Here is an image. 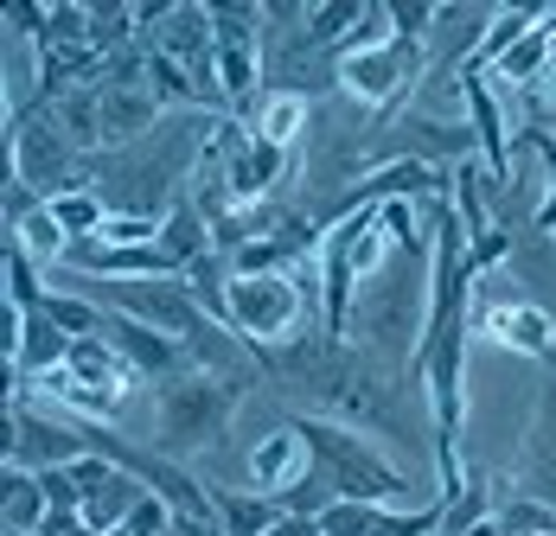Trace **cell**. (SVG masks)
Returning a JSON list of instances; mask_svg holds the SVG:
<instances>
[{"label": "cell", "instance_id": "18", "mask_svg": "<svg viewBox=\"0 0 556 536\" xmlns=\"http://www.w3.org/2000/svg\"><path fill=\"white\" fill-rule=\"evenodd\" d=\"M148 77H154V97H161V103H199L192 71H186V64H173L167 52H154V46H148Z\"/></svg>", "mask_w": 556, "mask_h": 536}, {"label": "cell", "instance_id": "3", "mask_svg": "<svg viewBox=\"0 0 556 536\" xmlns=\"http://www.w3.org/2000/svg\"><path fill=\"white\" fill-rule=\"evenodd\" d=\"M224 409H230V390L224 383H179L167 390V441L173 447H199V441H212L224 422Z\"/></svg>", "mask_w": 556, "mask_h": 536}, {"label": "cell", "instance_id": "6", "mask_svg": "<svg viewBox=\"0 0 556 536\" xmlns=\"http://www.w3.org/2000/svg\"><path fill=\"white\" fill-rule=\"evenodd\" d=\"M301 473H307V441H301V429H276L250 447V480L263 485V492H288V485H301Z\"/></svg>", "mask_w": 556, "mask_h": 536}, {"label": "cell", "instance_id": "20", "mask_svg": "<svg viewBox=\"0 0 556 536\" xmlns=\"http://www.w3.org/2000/svg\"><path fill=\"white\" fill-rule=\"evenodd\" d=\"M39 485H46V505L52 511H84V492L71 480V467H39Z\"/></svg>", "mask_w": 556, "mask_h": 536}, {"label": "cell", "instance_id": "25", "mask_svg": "<svg viewBox=\"0 0 556 536\" xmlns=\"http://www.w3.org/2000/svg\"><path fill=\"white\" fill-rule=\"evenodd\" d=\"M460 536H511V531H500V524H486V518H480L473 531H460Z\"/></svg>", "mask_w": 556, "mask_h": 536}, {"label": "cell", "instance_id": "24", "mask_svg": "<svg viewBox=\"0 0 556 536\" xmlns=\"http://www.w3.org/2000/svg\"><path fill=\"white\" fill-rule=\"evenodd\" d=\"M263 536H320V518H276Z\"/></svg>", "mask_w": 556, "mask_h": 536}, {"label": "cell", "instance_id": "12", "mask_svg": "<svg viewBox=\"0 0 556 536\" xmlns=\"http://www.w3.org/2000/svg\"><path fill=\"white\" fill-rule=\"evenodd\" d=\"M161 250H167L179 268H192L199 256H212V243H205V212H192V205H173L167 224H161Z\"/></svg>", "mask_w": 556, "mask_h": 536}, {"label": "cell", "instance_id": "9", "mask_svg": "<svg viewBox=\"0 0 556 536\" xmlns=\"http://www.w3.org/2000/svg\"><path fill=\"white\" fill-rule=\"evenodd\" d=\"M141 498H148V492H141V480L122 467L110 485H97V492L84 498V524H90L97 536H110V531H122V524L135 518V505H141Z\"/></svg>", "mask_w": 556, "mask_h": 536}, {"label": "cell", "instance_id": "22", "mask_svg": "<svg viewBox=\"0 0 556 536\" xmlns=\"http://www.w3.org/2000/svg\"><path fill=\"white\" fill-rule=\"evenodd\" d=\"M115 473H122V467H110V460H103V454H97V460H84V454H77V460H71V480H77V492H84V498H90V492H97V485H110Z\"/></svg>", "mask_w": 556, "mask_h": 536}, {"label": "cell", "instance_id": "19", "mask_svg": "<svg viewBox=\"0 0 556 536\" xmlns=\"http://www.w3.org/2000/svg\"><path fill=\"white\" fill-rule=\"evenodd\" d=\"M39 314H46V320L52 326H64V332H71V339H90V332H97V307H90V301H64V294H46V307H39Z\"/></svg>", "mask_w": 556, "mask_h": 536}, {"label": "cell", "instance_id": "16", "mask_svg": "<svg viewBox=\"0 0 556 536\" xmlns=\"http://www.w3.org/2000/svg\"><path fill=\"white\" fill-rule=\"evenodd\" d=\"M46 205H52V217L77 237V243H84V237H97V230H103V217H110L97 192H58V199H46Z\"/></svg>", "mask_w": 556, "mask_h": 536}, {"label": "cell", "instance_id": "17", "mask_svg": "<svg viewBox=\"0 0 556 536\" xmlns=\"http://www.w3.org/2000/svg\"><path fill=\"white\" fill-rule=\"evenodd\" d=\"M378 518H384V505H371V498H333L320 511V536H371Z\"/></svg>", "mask_w": 556, "mask_h": 536}, {"label": "cell", "instance_id": "5", "mask_svg": "<svg viewBox=\"0 0 556 536\" xmlns=\"http://www.w3.org/2000/svg\"><path fill=\"white\" fill-rule=\"evenodd\" d=\"M473 320H480V332H486V339H500V345H518V352H531V358H551V314H544V307L480 294Z\"/></svg>", "mask_w": 556, "mask_h": 536}, {"label": "cell", "instance_id": "2", "mask_svg": "<svg viewBox=\"0 0 556 536\" xmlns=\"http://www.w3.org/2000/svg\"><path fill=\"white\" fill-rule=\"evenodd\" d=\"M339 84L358 103H396V97H409V84H422V46L390 39L365 58H339Z\"/></svg>", "mask_w": 556, "mask_h": 536}, {"label": "cell", "instance_id": "13", "mask_svg": "<svg viewBox=\"0 0 556 536\" xmlns=\"http://www.w3.org/2000/svg\"><path fill=\"white\" fill-rule=\"evenodd\" d=\"M301 122H307V103L294 90H276V97H263V109H256V141H269V148L288 154V141L301 135Z\"/></svg>", "mask_w": 556, "mask_h": 536}, {"label": "cell", "instance_id": "15", "mask_svg": "<svg viewBox=\"0 0 556 536\" xmlns=\"http://www.w3.org/2000/svg\"><path fill=\"white\" fill-rule=\"evenodd\" d=\"M218 518H224V536H263L276 524V505L250 498V492H218Z\"/></svg>", "mask_w": 556, "mask_h": 536}, {"label": "cell", "instance_id": "7", "mask_svg": "<svg viewBox=\"0 0 556 536\" xmlns=\"http://www.w3.org/2000/svg\"><path fill=\"white\" fill-rule=\"evenodd\" d=\"M276 173H281V148L243 141V148L230 154V166H224V199H230V205H250V199H263V192L276 186Z\"/></svg>", "mask_w": 556, "mask_h": 536}, {"label": "cell", "instance_id": "14", "mask_svg": "<svg viewBox=\"0 0 556 536\" xmlns=\"http://www.w3.org/2000/svg\"><path fill=\"white\" fill-rule=\"evenodd\" d=\"M13 250H26L33 263H58V256H71V230L52 217V205H39V212L13 230Z\"/></svg>", "mask_w": 556, "mask_h": 536}, {"label": "cell", "instance_id": "21", "mask_svg": "<svg viewBox=\"0 0 556 536\" xmlns=\"http://www.w3.org/2000/svg\"><path fill=\"white\" fill-rule=\"evenodd\" d=\"M378 224H384L396 243H416V212H409V199H384V205H378Z\"/></svg>", "mask_w": 556, "mask_h": 536}, {"label": "cell", "instance_id": "26", "mask_svg": "<svg viewBox=\"0 0 556 536\" xmlns=\"http://www.w3.org/2000/svg\"><path fill=\"white\" fill-rule=\"evenodd\" d=\"M7 536H33V531H7Z\"/></svg>", "mask_w": 556, "mask_h": 536}, {"label": "cell", "instance_id": "10", "mask_svg": "<svg viewBox=\"0 0 556 536\" xmlns=\"http://www.w3.org/2000/svg\"><path fill=\"white\" fill-rule=\"evenodd\" d=\"M115 339V352L135 365V371H167L173 365V339L167 332H154V326H141V320H128V314H115V326H110Z\"/></svg>", "mask_w": 556, "mask_h": 536}, {"label": "cell", "instance_id": "4", "mask_svg": "<svg viewBox=\"0 0 556 536\" xmlns=\"http://www.w3.org/2000/svg\"><path fill=\"white\" fill-rule=\"evenodd\" d=\"M115 314H128V320L154 326V332H167V339H192L199 332V314H192V301L179 294V288H148V281H115Z\"/></svg>", "mask_w": 556, "mask_h": 536}, {"label": "cell", "instance_id": "23", "mask_svg": "<svg viewBox=\"0 0 556 536\" xmlns=\"http://www.w3.org/2000/svg\"><path fill=\"white\" fill-rule=\"evenodd\" d=\"M39 536H97V531L84 524V511H52V518L39 524Z\"/></svg>", "mask_w": 556, "mask_h": 536}, {"label": "cell", "instance_id": "1", "mask_svg": "<svg viewBox=\"0 0 556 536\" xmlns=\"http://www.w3.org/2000/svg\"><path fill=\"white\" fill-rule=\"evenodd\" d=\"M301 314H307V294H301L294 275H237L230 281V326L256 345L288 339Z\"/></svg>", "mask_w": 556, "mask_h": 536}, {"label": "cell", "instance_id": "11", "mask_svg": "<svg viewBox=\"0 0 556 536\" xmlns=\"http://www.w3.org/2000/svg\"><path fill=\"white\" fill-rule=\"evenodd\" d=\"M46 518H52V505H46V485H39V473L7 467V531H39Z\"/></svg>", "mask_w": 556, "mask_h": 536}, {"label": "cell", "instance_id": "8", "mask_svg": "<svg viewBox=\"0 0 556 536\" xmlns=\"http://www.w3.org/2000/svg\"><path fill=\"white\" fill-rule=\"evenodd\" d=\"M64 371L84 377L90 390H110V396H128V383H135V365L115 352L110 339H77L71 358H64Z\"/></svg>", "mask_w": 556, "mask_h": 536}]
</instances>
